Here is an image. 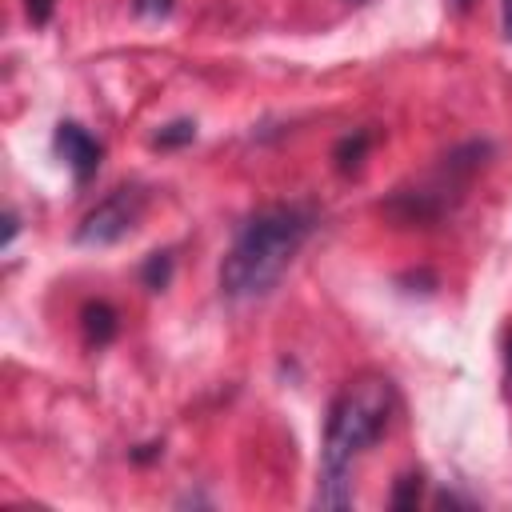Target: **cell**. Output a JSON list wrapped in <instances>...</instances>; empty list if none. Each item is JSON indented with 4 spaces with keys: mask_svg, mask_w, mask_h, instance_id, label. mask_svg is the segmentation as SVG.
<instances>
[{
    "mask_svg": "<svg viewBox=\"0 0 512 512\" xmlns=\"http://www.w3.org/2000/svg\"><path fill=\"white\" fill-rule=\"evenodd\" d=\"M392 412H396V384L384 372H360L336 392L324 428L320 492H316L320 504L344 508L352 500V464L372 440H380Z\"/></svg>",
    "mask_w": 512,
    "mask_h": 512,
    "instance_id": "cell-1",
    "label": "cell"
},
{
    "mask_svg": "<svg viewBox=\"0 0 512 512\" xmlns=\"http://www.w3.org/2000/svg\"><path fill=\"white\" fill-rule=\"evenodd\" d=\"M312 232V212L300 204H276L256 212L232 240L220 264V292L228 300L268 296Z\"/></svg>",
    "mask_w": 512,
    "mask_h": 512,
    "instance_id": "cell-2",
    "label": "cell"
},
{
    "mask_svg": "<svg viewBox=\"0 0 512 512\" xmlns=\"http://www.w3.org/2000/svg\"><path fill=\"white\" fill-rule=\"evenodd\" d=\"M144 212V192L140 188H116L108 200H100L76 228V240L80 244H92V248H104V244H116L124 240L136 220Z\"/></svg>",
    "mask_w": 512,
    "mask_h": 512,
    "instance_id": "cell-3",
    "label": "cell"
},
{
    "mask_svg": "<svg viewBox=\"0 0 512 512\" xmlns=\"http://www.w3.org/2000/svg\"><path fill=\"white\" fill-rule=\"evenodd\" d=\"M52 144H56V152L64 156V164L72 168V176L80 184L96 176V168H100V144H96V136L88 128H80L76 120H60Z\"/></svg>",
    "mask_w": 512,
    "mask_h": 512,
    "instance_id": "cell-4",
    "label": "cell"
},
{
    "mask_svg": "<svg viewBox=\"0 0 512 512\" xmlns=\"http://www.w3.org/2000/svg\"><path fill=\"white\" fill-rule=\"evenodd\" d=\"M84 336H88V344H108L112 336H116V312L108 308V304H88L84 308Z\"/></svg>",
    "mask_w": 512,
    "mask_h": 512,
    "instance_id": "cell-5",
    "label": "cell"
},
{
    "mask_svg": "<svg viewBox=\"0 0 512 512\" xmlns=\"http://www.w3.org/2000/svg\"><path fill=\"white\" fill-rule=\"evenodd\" d=\"M192 136H196V124L192 120H176V124H168V128L156 132V144L160 148H172V144H188Z\"/></svg>",
    "mask_w": 512,
    "mask_h": 512,
    "instance_id": "cell-6",
    "label": "cell"
},
{
    "mask_svg": "<svg viewBox=\"0 0 512 512\" xmlns=\"http://www.w3.org/2000/svg\"><path fill=\"white\" fill-rule=\"evenodd\" d=\"M364 148H368V132H356V140H352V136H348V140H340V148H336L340 168H356V164H360V156H364Z\"/></svg>",
    "mask_w": 512,
    "mask_h": 512,
    "instance_id": "cell-7",
    "label": "cell"
},
{
    "mask_svg": "<svg viewBox=\"0 0 512 512\" xmlns=\"http://www.w3.org/2000/svg\"><path fill=\"white\" fill-rule=\"evenodd\" d=\"M168 272H172V260H168L164 252H156V256H148V264H144V284H148V288H164V284H168Z\"/></svg>",
    "mask_w": 512,
    "mask_h": 512,
    "instance_id": "cell-8",
    "label": "cell"
},
{
    "mask_svg": "<svg viewBox=\"0 0 512 512\" xmlns=\"http://www.w3.org/2000/svg\"><path fill=\"white\" fill-rule=\"evenodd\" d=\"M416 496H420V476H400V488H396L392 504L396 508H408V504H416Z\"/></svg>",
    "mask_w": 512,
    "mask_h": 512,
    "instance_id": "cell-9",
    "label": "cell"
},
{
    "mask_svg": "<svg viewBox=\"0 0 512 512\" xmlns=\"http://www.w3.org/2000/svg\"><path fill=\"white\" fill-rule=\"evenodd\" d=\"M52 8H56V0H24V12H28L32 24H48Z\"/></svg>",
    "mask_w": 512,
    "mask_h": 512,
    "instance_id": "cell-10",
    "label": "cell"
},
{
    "mask_svg": "<svg viewBox=\"0 0 512 512\" xmlns=\"http://www.w3.org/2000/svg\"><path fill=\"white\" fill-rule=\"evenodd\" d=\"M172 8V0H136V12L140 16H164Z\"/></svg>",
    "mask_w": 512,
    "mask_h": 512,
    "instance_id": "cell-11",
    "label": "cell"
},
{
    "mask_svg": "<svg viewBox=\"0 0 512 512\" xmlns=\"http://www.w3.org/2000/svg\"><path fill=\"white\" fill-rule=\"evenodd\" d=\"M504 36L512 40V0H504Z\"/></svg>",
    "mask_w": 512,
    "mask_h": 512,
    "instance_id": "cell-12",
    "label": "cell"
},
{
    "mask_svg": "<svg viewBox=\"0 0 512 512\" xmlns=\"http://www.w3.org/2000/svg\"><path fill=\"white\" fill-rule=\"evenodd\" d=\"M508 372H512V332H508Z\"/></svg>",
    "mask_w": 512,
    "mask_h": 512,
    "instance_id": "cell-13",
    "label": "cell"
},
{
    "mask_svg": "<svg viewBox=\"0 0 512 512\" xmlns=\"http://www.w3.org/2000/svg\"><path fill=\"white\" fill-rule=\"evenodd\" d=\"M452 4H456V8H468V4H472V0H452Z\"/></svg>",
    "mask_w": 512,
    "mask_h": 512,
    "instance_id": "cell-14",
    "label": "cell"
}]
</instances>
